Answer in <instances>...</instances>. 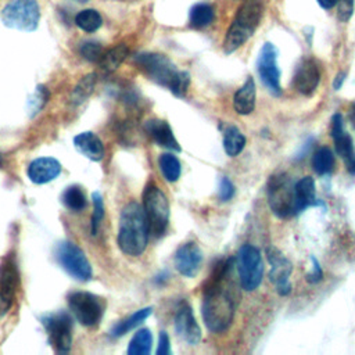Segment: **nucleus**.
<instances>
[{
    "mask_svg": "<svg viewBox=\"0 0 355 355\" xmlns=\"http://www.w3.org/2000/svg\"><path fill=\"white\" fill-rule=\"evenodd\" d=\"M230 266L232 259L219 261L204 287L201 313L205 326L214 333L225 331L233 322L234 301L232 294L223 287Z\"/></svg>",
    "mask_w": 355,
    "mask_h": 355,
    "instance_id": "nucleus-1",
    "label": "nucleus"
},
{
    "mask_svg": "<svg viewBox=\"0 0 355 355\" xmlns=\"http://www.w3.org/2000/svg\"><path fill=\"white\" fill-rule=\"evenodd\" d=\"M159 169L168 182H176L180 178L182 166L180 161L173 155V154H161L158 158Z\"/></svg>",
    "mask_w": 355,
    "mask_h": 355,
    "instance_id": "nucleus-31",
    "label": "nucleus"
},
{
    "mask_svg": "<svg viewBox=\"0 0 355 355\" xmlns=\"http://www.w3.org/2000/svg\"><path fill=\"white\" fill-rule=\"evenodd\" d=\"M245 146L244 135L236 128L229 126L223 135V148L229 157H236Z\"/></svg>",
    "mask_w": 355,
    "mask_h": 355,
    "instance_id": "nucleus-27",
    "label": "nucleus"
},
{
    "mask_svg": "<svg viewBox=\"0 0 355 355\" xmlns=\"http://www.w3.org/2000/svg\"><path fill=\"white\" fill-rule=\"evenodd\" d=\"M318 4L322 7V8H333L336 4H337V0H318Z\"/></svg>",
    "mask_w": 355,
    "mask_h": 355,
    "instance_id": "nucleus-41",
    "label": "nucleus"
},
{
    "mask_svg": "<svg viewBox=\"0 0 355 355\" xmlns=\"http://www.w3.org/2000/svg\"><path fill=\"white\" fill-rule=\"evenodd\" d=\"M331 137L334 140L336 153L344 159L348 161L355 155L352 139L343 128V116L341 114H334L331 118Z\"/></svg>",
    "mask_w": 355,
    "mask_h": 355,
    "instance_id": "nucleus-20",
    "label": "nucleus"
},
{
    "mask_svg": "<svg viewBox=\"0 0 355 355\" xmlns=\"http://www.w3.org/2000/svg\"><path fill=\"white\" fill-rule=\"evenodd\" d=\"M173 261H175V268L180 275L186 277H193L197 275L201 266L202 252L196 243L193 241L184 243L176 250Z\"/></svg>",
    "mask_w": 355,
    "mask_h": 355,
    "instance_id": "nucleus-16",
    "label": "nucleus"
},
{
    "mask_svg": "<svg viewBox=\"0 0 355 355\" xmlns=\"http://www.w3.org/2000/svg\"><path fill=\"white\" fill-rule=\"evenodd\" d=\"M268 202L273 214L279 218H288L297 212L294 183L286 173L273 175L266 186Z\"/></svg>",
    "mask_w": 355,
    "mask_h": 355,
    "instance_id": "nucleus-5",
    "label": "nucleus"
},
{
    "mask_svg": "<svg viewBox=\"0 0 355 355\" xmlns=\"http://www.w3.org/2000/svg\"><path fill=\"white\" fill-rule=\"evenodd\" d=\"M349 118H351V122H352V126L355 128V103L352 104L351 107V112H349Z\"/></svg>",
    "mask_w": 355,
    "mask_h": 355,
    "instance_id": "nucleus-44",
    "label": "nucleus"
},
{
    "mask_svg": "<svg viewBox=\"0 0 355 355\" xmlns=\"http://www.w3.org/2000/svg\"><path fill=\"white\" fill-rule=\"evenodd\" d=\"M49 98V92L44 86H37L36 92L32 94L31 100H29V107L32 108V112H37L40 111V108L44 105V103Z\"/></svg>",
    "mask_w": 355,
    "mask_h": 355,
    "instance_id": "nucleus-36",
    "label": "nucleus"
},
{
    "mask_svg": "<svg viewBox=\"0 0 355 355\" xmlns=\"http://www.w3.org/2000/svg\"><path fill=\"white\" fill-rule=\"evenodd\" d=\"M262 11L263 4L261 0H245L241 4L223 40V50L226 54L237 50L252 36L261 21Z\"/></svg>",
    "mask_w": 355,
    "mask_h": 355,
    "instance_id": "nucleus-4",
    "label": "nucleus"
},
{
    "mask_svg": "<svg viewBox=\"0 0 355 355\" xmlns=\"http://www.w3.org/2000/svg\"><path fill=\"white\" fill-rule=\"evenodd\" d=\"M94 85H96V75L94 73H90L85 78H82L79 80V83L76 85V87L73 89L72 92V103L73 104H80L83 103L93 92L94 89Z\"/></svg>",
    "mask_w": 355,
    "mask_h": 355,
    "instance_id": "nucleus-33",
    "label": "nucleus"
},
{
    "mask_svg": "<svg viewBox=\"0 0 355 355\" xmlns=\"http://www.w3.org/2000/svg\"><path fill=\"white\" fill-rule=\"evenodd\" d=\"M233 194H234L233 183L226 176H222L219 180V200L229 201L233 197Z\"/></svg>",
    "mask_w": 355,
    "mask_h": 355,
    "instance_id": "nucleus-37",
    "label": "nucleus"
},
{
    "mask_svg": "<svg viewBox=\"0 0 355 355\" xmlns=\"http://www.w3.org/2000/svg\"><path fill=\"white\" fill-rule=\"evenodd\" d=\"M255 82L252 78H248L233 97V107L236 112L240 115L251 114L255 107Z\"/></svg>",
    "mask_w": 355,
    "mask_h": 355,
    "instance_id": "nucleus-22",
    "label": "nucleus"
},
{
    "mask_svg": "<svg viewBox=\"0 0 355 355\" xmlns=\"http://www.w3.org/2000/svg\"><path fill=\"white\" fill-rule=\"evenodd\" d=\"M144 129L147 135L158 144L165 148L180 151V146L173 136V132L166 121L162 119H150L144 123Z\"/></svg>",
    "mask_w": 355,
    "mask_h": 355,
    "instance_id": "nucleus-19",
    "label": "nucleus"
},
{
    "mask_svg": "<svg viewBox=\"0 0 355 355\" xmlns=\"http://www.w3.org/2000/svg\"><path fill=\"white\" fill-rule=\"evenodd\" d=\"M151 345H153L151 331L148 329H140L132 337L129 347H128V354L129 355H147L151 351Z\"/></svg>",
    "mask_w": 355,
    "mask_h": 355,
    "instance_id": "nucleus-28",
    "label": "nucleus"
},
{
    "mask_svg": "<svg viewBox=\"0 0 355 355\" xmlns=\"http://www.w3.org/2000/svg\"><path fill=\"white\" fill-rule=\"evenodd\" d=\"M135 61L151 80L169 89L175 96L182 97L187 92L190 83L189 73L178 71L175 64L166 55L158 53H141Z\"/></svg>",
    "mask_w": 355,
    "mask_h": 355,
    "instance_id": "nucleus-3",
    "label": "nucleus"
},
{
    "mask_svg": "<svg viewBox=\"0 0 355 355\" xmlns=\"http://www.w3.org/2000/svg\"><path fill=\"white\" fill-rule=\"evenodd\" d=\"M93 198V215H92V225H90V232L94 236L98 230V226L104 218V201L103 197L98 191H94L92 194Z\"/></svg>",
    "mask_w": 355,
    "mask_h": 355,
    "instance_id": "nucleus-34",
    "label": "nucleus"
},
{
    "mask_svg": "<svg viewBox=\"0 0 355 355\" xmlns=\"http://www.w3.org/2000/svg\"><path fill=\"white\" fill-rule=\"evenodd\" d=\"M80 1H85V0H80Z\"/></svg>",
    "mask_w": 355,
    "mask_h": 355,
    "instance_id": "nucleus-46",
    "label": "nucleus"
},
{
    "mask_svg": "<svg viewBox=\"0 0 355 355\" xmlns=\"http://www.w3.org/2000/svg\"><path fill=\"white\" fill-rule=\"evenodd\" d=\"M19 284V272L14 255H7L0 265V302L8 309L15 298Z\"/></svg>",
    "mask_w": 355,
    "mask_h": 355,
    "instance_id": "nucleus-13",
    "label": "nucleus"
},
{
    "mask_svg": "<svg viewBox=\"0 0 355 355\" xmlns=\"http://www.w3.org/2000/svg\"><path fill=\"white\" fill-rule=\"evenodd\" d=\"M175 331L180 340L189 345H196L201 340V329L189 304L183 302L175 315Z\"/></svg>",
    "mask_w": 355,
    "mask_h": 355,
    "instance_id": "nucleus-15",
    "label": "nucleus"
},
{
    "mask_svg": "<svg viewBox=\"0 0 355 355\" xmlns=\"http://www.w3.org/2000/svg\"><path fill=\"white\" fill-rule=\"evenodd\" d=\"M79 53L80 55L90 61V62H98L101 55H103V47L100 43L97 42H93V40H87V42H83L79 47Z\"/></svg>",
    "mask_w": 355,
    "mask_h": 355,
    "instance_id": "nucleus-35",
    "label": "nucleus"
},
{
    "mask_svg": "<svg viewBox=\"0 0 355 355\" xmlns=\"http://www.w3.org/2000/svg\"><path fill=\"white\" fill-rule=\"evenodd\" d=\"M129 53V49L126 47V44L121 43L112 49H110L108 51L103 53L100 61H98V65L101 68L103 72H114L122 62L123 60L126 58Z\"/></svg>",
    "mask_w": 355,
    "mask_h": 355,
    "instance_id": "nucleus-25",
    "label": "nucleus"
},
{
    "mask_svg": "<svg viewBox=\"0 0 355 355\" xmlns=\"http://www.w3.org/2000/svg\"><path fill=\"white\" fill-rule=\"evenodd\" d=\"M150 236L148 220L144 208L139 202H129L121 212L118 229V245L121 251L130 257L144 252Z\"/></svg>",
    "mask_w": 355,
    "mask_h": 355,
    "instance_id": "nucleus-2",
    "label": "nucleus"
},
{
    "mask_svg": "<svg viewBox=\"0 0 355 355\" xmlns=\"http://www.w3.org/2000/svg\"><path fill=\"white\" fill-rule=\"evenodd\" d=\"M39 19L40 8L36 0H10L1 10V22L11 29L32 32Z\"/></svg>",
    "mask_w": 355,
    "mask_h": 355,
    "instance_id": "nucleus-7",
    "label": "nucleus"
},
{
    "mask_svg": "<svg viewBox=\"0 0 355 355\" xmlns=\"http://www.w3.org/2000/svg\"><path fill=\"white\" fill-rule=\"evenodd\" d=\"M151 313H153V308L151 306L139 309L135 313H132L129 318H125L123 320H121L116 324H114L111 331H110V334L112 337H121V336L126 334L128 331H130L132 329L137 327L140 323H143Z\"/></svg>",
    "mask_w": 355,
    "mask_h": 355,
    "instance_id": "nucleus-24",
    "label": "nucleus"
},
{
    "mask_svg": "<svg viewBox=\"0 0 355 355\" xmlns=\"http://www.w3.org/2000/svg\"><path fill=\"white\" fill-rule=\"evenodd\" d=\"M1 165H3V155L0 154V166H1Z\"/></svg>",
    "mask_w": 355,
    "mask_h": 355,
    "instance_id": "nucleus-45",
    "label": "nucleus"
},
{
    "mask_svg": "<svg viewBox=\"0 0 355 355\" xmlns=\"http://www.w3.org/2000/svg\"><path fill=\"white\" fill-rule=\"evenodd\" d=\"M171 352V345H169V337L166 331L159 333V340H158V347H157V355H168Z\"/></svg>",
    "mask_w": 355,
    "mask_h": 355,
    "instance_id": "nucleus-39",
    "label": "nucleus"
},
{
    "mask_svg": "<svg viewBox=\"0 0 355 355\" xmlns=\"http://www.w3.org/2000/svg\"><path fill=\"white\" fill-rule=\"evenodd\" d=\"M75 148L92 161H101L104 158V144L93 132H82L73 137Z\"/></svg>",
    "mask_w": 355,
    "mask_h": 355,
    "instance_id": "nucleus-21",
    "label": "nucleus"
},
{
    "mask_svg": "<svg viewBox=\"0 0 355 355\" xmlns=\"http://www.w3.org/2000/svg\"><path fill=\"white\" fill-rule=\"evenodd\" d=\"M294 191H295L297 212H301L305 208H308L316 202L315 180L311 176H304L302 179L295 182Z\"/></svg>",
    "mask_w": 355,
    "mask_h": 355,
    "instance_id": "nucleus-23",
    "label": "nucleus"
},
{
    "mask_svg": "<svg viewBox=\"0 0 355 355\" xmlns=\"http://www.w3.org/2000/svg\"><path fill=\"white\" fill-rule=\"evenodd\" d=\"M61 164L53 157H40L28 165V178L35 184H44L61 173Z\"/></svg>",
    "mask_w": 355,
    "mask_h": 355,
    "instance_id": "nucleus-17",
    "label": "nucleus"
},
{
    "mask_svg": "<svg viewBox=\"0 0 355 355\" xmlns=\"http://www.w3.org/2000/svg\"><path fill=\"white\" fill-rule=\"evenodd\" d=\"M345 164H347V169H348V172L355 173V155H354L352 158H349L348 161H345Z\"/></svg>",
    "mask_w": 355,
    "mask_h": 355,
    "instance_id": "nucleus-43",
    "label": "nucleus"
},
{
    "mask_svg": "<svg viewBox=\"0 0 355 355\" xmlns=\"http://www.w3.org/2000/svg\"><path fill=\"white\" fill-rule=\"evenodd\" d=\"M334 166L333 151L327 147H320L313 153L312 157V168L318 175H326L331 172Z\"/></svg>",
    "mask_w": 355,
    "mask_h": 355,
    "instance_id": "nucleus-32",
    "label": "nucleus"
},
{
    "mask_svg": "<svg viewBox=\"0 0 355 355\" xmlns=\"http://www.w3.org/2000/svg\"><path fill=\"white\" fill-rule=\"evenodd\" d=\"M68 305L75 319L86 327L98 324L104 313V304L98 297L87 291L72 293L68 297Z\"/></svg>",
    "mask_w": 355,
    "mask_h": 355,
    "instance_id": "nucleus-10",
    "label": "nucleus"
},
{
    "mask_svg": "<svg viewBox=\"0 0 355 355\" xmlns=\"http://www.w3.org/2000/svg\"><path fill=\"white\" fill-rule=\"evenodd\" d=\"M338 4V19L345 22L351 18L354 11V0H337Z\"/></svg>",
    "mask_w": 355,
    "mask_h": 355,
    "instance_id": "nucleus-38",
    "label": "nucleus"
},
{
    "mask_svg": "<svg viewBox=\"0 0 355 355\" xmlns=\"http://www.w3.org/2000/svg\"><path fill=\"white\" fill-rule=\"evenodd\" d=\"M277 51L272 43H265L257 58V71L262 80V83L268 87V90L275 94H282L280 86V69L277 67Z\"/></svg>",
    "mask_w": 355,
    "mask_h": 355,
    "instance_id": "nucleus-12",
    "label": "nucleus"
},
{
    "mask_svg": "<svg viewBox=\"0 0 355 355\" xmlns=\"http://www.w3.org/2000/svg\"><path fill=\"white\" fill-rule=\"evenodd\" d=\"M320 80L319 67L313 60H304L294 75V87L304 96H311Z\"/></svg>",
    "mask_w": 355,
    "mask_h": 355,
    "instance_id": "nucleus-18",
    "label": "nucleus"
},
{
    "mask_svg": "<svg viewBox=\"0 0 355 355\" xmlns=\"http://www.w3.org/2000/svg\"><path fill=\"white\" fill-rule=\"evenodd\" d=\"M54 257L60 266L75 280L87 282L92 279V266L85 252L71 241H61L55 245Z\"/></svg>",
    "mask_w": 355,
    "mask_h": 355,
    "instance_id": "nucleus-8",
    "label": "nucleus"
},
{
    "mask_svg": "<svg viewBox=\"0 0 355 355\" xmlns=\"http://www.w3.org/2000/svg\"><path fill=\"white\" fill-rule=\"evenodd\" d=\"M101 24H103V18L100 12L93 8L82 10L75 17V25L85 32H94L101 26Z\"/></svg>",
    "mask_w": 355,
    "mask_h": 355,
    "instance_id": "nucleus-30",
    "label": "nucleus"
},
{
    "mask_svg": "<svg viewBox=\"0 0 355 355\" xmlns=\"http://www.w3.org/2000/svg\"><path fill=\"white\" fill-rule=\"evenodd\" d=\"M49 341L57 352H68L72 344V319L67 312H55L42 318Z\"/></svg>",
    "mask_w": 355,
    "mask_h": 355,
    "instance_id": "nucleus-11",
    "label": "nucleus"
},
{
    "mask_svg": "<svg viewBox=\"0 0 355 355\" xmlns=\"http://www.w3.org/2000/svg\"><path fill=\"white\" fill-rule=\"evenodd\" d=\"M268 261L270 263L269 279L275 284L276 291L280 295H287L291 291L288 276L291 273V263L277 250L269 248L266 251Z\"/></svg>",
    "mask_w": 355,
    "mask_h": 355,
    "instance_id": "nucleus-14",
    "label": "nucleus"
},
{
    "mask_svg": "<svg viewBox=\"0 0 355 355\" xmlns=\"http://www.w3.org/2000/svg\"><path fill=\"white\" fill-rule=\"evenodd\" d=\"M61 201L69 211H75V212L82 211L87 204L83 189L76 184L69 186L64 190V193L61 196Z\"/></svg>",
    "mask_w": 355,
    "mask_h": 355,
    "instance_id": "nucleus-29",
    "label": "nucleus"
},
{
    "mask_svg": "<svg viewBox=\"0 0 355 355\" xmlns=\"http://www.w3.org/2000/svg\"><path fill=\"white\" fill-rule=\"evenodd\" d=\"M143 208L148 220L150 234L161 237L169 222V202L164 191L155 184L150 183L143 193Z\"/></svg>",
    "mask_w": 355,
    "mask_h": 355,
    "instance_id": "nucleus-6",
    "label": "nucleus"
},
{
    "mask_svg": "<svg viewBox=\"0 0 355 355\" xmlns=\"http://www.w3.org/2000/svg\"><path fill=\"white\" fill-rule=\"evenodd\" d=\"M312 262H313V272L306 275V280H308L309 283H318L319 280H322L323 273H322L320 265H319V262L316 261V258H313V257H312Z\"/></svg>",
    "mask_w": 355,
    "mask_h": 355,
    "instance_id": "nucleus-40",
    "label": "nucleus"
},
{
    "mask_svg": "<svg viewBox=\"0 0 355 355\" xmlns=\"http://www.w3.org/2000/svg\"><path fill=\"white\" fill-rule=\"evenodd\" d=\"M214 17H215V12L212 6L207 3H197L190 10V15H189L190 26L197 29L205 28L214 21Z\"/></svg>",
    "mask_w": 355,
    "mask_h": 355,
    "instance_id": "nucleus-26",
    "label": "nucleus"
},
{
    "mask_svg": "<svg viewBox=\"0 0 355 355\" xmlns=\"http://www.w3.org/2000/svg\"><path fill=\"white\" fill-rule=\"evenodd\" d=\"M237 270L243 290L254 291L259 287L263 277V262L257 247L251 244L240 247L237 252Z\"/></svg>",
    "mask_w": 355,
    "mask_h": 355,
    "instance_id": "nucleus-9",
    "label": "nucleus"
},
{
    "mask_svg": "<svg viewBox=\"0 0 355 355\" xmlns=\"http://www.w3.org/2000/svg\"><path fill=\"white\" fill-rule=\"evenodd\" d=\"M344 78H345L344 72H340V73L336 76V80H334V83H333V87H334L336 90H338V89L341 87V83L344 82Z\"/></svg>",
    "mask_w": 355,
    "mask_h": 355,
    "instance_id": "nucleus-42",
    "label": "nucleus"
}]
</instances>
